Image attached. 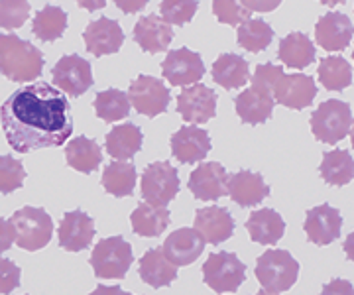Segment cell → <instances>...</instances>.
<instances>
[{"label":"cell","mask_w":354,"mask_h":295,"mask_svg":"<svg viewBox=\"0 0 354 295\" xmlns=\"http://www.w3.org/2000/svg\"><path fill=\"white\" fill-rule=\"evenodd\" d=\"M0 124L18 154L57 148L73 134V113L64 93L46 81L22 85L0 106Z\"/></svg>","instance_id":"6da1fadb"},{"label":"cell","mask_w":354,"mask_h":295,"mask_svg":"<svg viewBox=\"0 0 354 295\" xmlns=\"http://www.w3.org/2000/svg\"><path fill=\"white\" fill-rule=\"evenodd\" d=\"M44 71V53L32 41L0 34V75L14 83H32Z\"/></svg>","instance_id":"7a4b0ae2"},{"label":"cell","mask_w":354,"mask_h":295,"mask_svg":"<svg viewBox=\"0 0 354 295\" xmlns=\"http://www.w3.org/2000/svg\"><path fill=\"white\" fill-rule=\"evenodd\" d=\"M256 280L260 285L274 292V294H281L291 289L297 278H299V262L291 256L288 250H266L262 256L256 260Z\"/></svg>","instance_id":"3957f363"},{"label":"cell","mask_w":354,"mask_h":295,"mask_svg":"<svg viewBox=\"0 0 354 295\" xmlns=\"http://www.w3.org/2000/svg\"><path fill=\"white\" fill-rule=\"evenodd\" d=\"M91 268L101 280H122L134 262L132 246L122 236L102 238L91 252Z\"/></svg>","instance_id":"277c9868"},{"label":"cell","mask_w":354,"mask_h":295,"mask_svg":"<svg viewBox=\"0 0 354 295\" xmlns=\"http://www.w3.org/2000/svg\"><path fill=\"white\" fill-rule=\"evenodd\" d=\"M351 126H353L351 104L339 99L323 101L311 115V132L323 144H330V146L339 144L342 138H346Z\"/></svg>","instance_id":"5b68a950"},{"label":"cell","mask_w":354,"mask_h":295,"mask_svg":"<svg viewBox=\"0 0 354 295\" xmlns=\"http://www.w3.org/2000/svg\"><path fill=\"white\" fill-rule=\"evenodd\" d=\"M10 222L16 231V244L22 250H41L53 236V220L48 211L38 207H22L10 217Z\"/></svg>","instance_id":"8992f818"},{"label":"cell","mask_w":354,"mask_h":295,"mask_svg":"<svg viewBox=\"0 0 354 295\" xmlns=\"http://www.w3.org/2000/svg\"><path fill=\"white\" fill-rule=\"evenodd\" d=\"M203 280L216 292H236L246 280V266L232 252H213L203 264Z\"/></svg>","instance_id":"52a82bcc"},{"label":"cell","mask_w":354,"mask_h":295,"mask_svg":"<svg viewBox=\"0 0 354 295\" xmlns=\"http://www.w3.org/2000/svg\"><path fill=\"white\" fill-rule=\"evenodd\" d=\"M140 193L146 203L156 207L169 205L179 193V175L169 162H156L142 171Z\"/></svg>","instance_id":"ba28073f"},{"label":"cell","mask_w":354,"mask_h":295,"mask_svg":"<svg viewBox=\"0 0 354 295\" xmlns=\"http://www.w3.org/2000/svg\"><path fill=\"white\" fill-rule=\"evenodd\" d=\"M128 99L140 115L153 118L167 111L171 93L165 87L162 79L152 77V75H140L130 83Z\"/></svg>","instance_id":"9c48e42d"},{"label":"cell","mask_w":354,"mask_h":295,"mask_svg":"<svg viewBox=\"0 0 354 295\" xmlns=\"http://www.w3.org/2000/svg\"><path fill=\"white\" fill-rule=\"evenodd\" d=\"M51 81L55 85V89H59L69 97H81L85 95L95 79H93V71H91V64L87 59L79 57L77 53L71 55H64L55 67L51 69Z\"/></svg>","instance_id":"30bf717a"},{"label":"cell","mask_w":354,"mask_h":295,"mask_svg":"<svg viewBox=\"0 0 354 295\" xmlns=\"http://www.w3.org/2000/svg\"><path fill=\"white\" fill-rule=\"evenodd\" d=\"M162 75L176 87H187L199 83L205 75V64L197 52L181 48L165 55L162 64Z\"/></svg>","instance_id":"8fae6325"},{"label":"cell","mask_w":354,"mask_h":295,"mask_svg":"<svg viewBox=\"0 0 354 295\" xmlns=\"http://www.w3.org/2000/svg\"><path fill=\"white\" fill-rule=\"evenodd\" d=\"M177 113L189 124H205L216 115V93L205 85H191L177 97Z\"/></svg>","instance_id":"7c38bea8"},{"label":"cell","mask_w":354,"mask_h":295,"mask_svg":"<svg viewBox=\"0 0 354 295\" xmlns=\"http://www.w3.org/2000/svg\"><path fill=\"white\" fill-rule=\"evenodd\" d=\"M315 97V81L305 73H283L274 89V101L291 111H301L311 106Z\"/></svg>","instance_id":"4fadbf2b"},{"label":"cell","mask_w":354,"mask_h":295,"mask_svg":"<svg viewBox=\"0 0 354 295\" xmlns=\"http://www.w3.org/2000/svg\"><path fill=\"white\" fill-rule=\"evenodd\" d=\"M304 229L309 242L317 246H327L341 236L342 215L339 213V209L323 203L307 211Z\"/></svg>","instance_id":"5bb4252c"},{"label":"cell","mask_w":354,"mask_h":295,"mask_svg":"<svg viewBox=\"0 0 354 295\" xmlns=\"http://www.w3.org/2000/svg\"><path fill=\"white\" fill-rule=\"evenodd\" d=\"M228 173L218 162L199 164L191 171L189 191L199 201H218L227 193Z\"/></svg>","instance_id":"9a60e30c"},{"label":"cell","mask_w":354,"mask_h":295,"mask_svg":"<svg viewBox=\"0 0 354 295\" xmlns=\"http://www.w3.org/2000/svg\"><path fill=\"white\" fill-rule=\"evenodd\" d=\"M354 38V24L342 12H329L319 18L315 26V41L325 52H342Z\"/></svg>","instance_id":"2e32d148"},{"label":"cell","mask_w":354,"mask_h":295,"mask_svg":"<svg viewBox=\"0 0 354 295\" xmlns=\"http://www.w3.org/2000/svg\"><path fill=\"white\" fill-rule=\"evenodd\" d=\"M83 39H85L87 52L93 53L95 57H101V55L116 53L122 48L124 32L116 20L102 16L99 20L88 22V26L83 32Z\"/></svg>","instance_id":"e0dca14e"},{"label":"cell","mask_w":354,"mask_h":295,"mask_svg":"<svg viewBox=\"0 0 354 295\" xmlns=\"http://www.w3.org/2000/svg\"><path fill=\"white\" fill-rule=\"evenodd\" d=\"M59 246L67 252L87 250L95 238V220L83 211H67L59 225Z\"/></svg>","instance_id":"ac0fdd59"},{"label":"cell","mask_w":354,"mask_h":295,"mask_svg":"<svg viewBox=\"0 0 354 295\" xmlns=\"http://www.w3.org/2000/svg\"><path fill=\"white\" fill-rule=\"evenodd\" d=\"M211 152L209 132L197 126H181L171 136V154L179 164H197Z\"/></svg>","instance_id":"d6986e66"},{"label":"cell","mask_w":354,"mask_h":295,"mask_svg":"<svg viewBox=\"0 0 354 295\" xmlns=\"http://www.w3.org/2000/svg\"><path fill=\"white\" fill-rule=\"evenodd\" d=\"M227 193L230 199L241 207L260 205L270 195V185L266 183L260 173H252L248 169H241L228 175Z\"/></svg>","instance_id":"ffe728a7"},{"label":"cell","mask_w":354,"mask_h":295,"mask_svg":"<svg viewBox=\"0 0 354 295\" xmlns=\"http://www.w3.org/2000/svg\"><path fill=\"white\" fill-rule=\"evenodd\" d=\"M162 250L174 266H189L203 254L205 240L195 229H177L165 238Z\"/></svg>","instance_id":"44dd1931"},{"label":"cell","mask_w":354,"mask_h":295,"mask_svg":"<svg viewBox=\"0 0 354 295\" xmlns=\"http://www.w3.org/2000/svg\"><path fill=\"white\" fill-rule=\"evenodd\" d=\"M195 231L209 244H221L228 240L234 232V218L225 207H205L195 215Z\"/></svg>","instance_id":"7402d4cb"},{"label":"cell","mask_w":354,"mask_h":295,"mask_svg":"<svg viewBox=\"0 0 354 295\" xmlns=\"http://www.w3.org/2000/svg\"><path fill=\"white\" fill-rule=\"evenodd\" d=\"M171 39H174V30L158 14H148V16L140 18L134 26V41L144 52H165L169 48Z\"/></svg>","instance_id":"603a6c76"},{"label":"cell","mask_w":354,"mask_h":295,"mask_svg":"<svg viewBox=\"0 0 354 295\" xmlns=\"http://www.w3.org/2000/svg\"><path fill=\"white\" fill-rule=\"evenodd\" d=\"M274 95L266 93L260 89H244L234 99V108L236 115L241 116V120L244 124H262L266 122L272 113H274Z\"/></svg>","instance_id":"cb8c5ba5"},{"label":"cell","mask_w":354,"mask_h":295,"mask_svg":"<svg viewBox=\"0 0 354 295\" xmlns=\"http://www.w3.org/2000/svg\"><path fill=\"white\" fill-rule=\"evenodd\" d=\"M138 274L142 282L152 285L153 289H160V287H165V285L176 282L177 266H174L165 258L162 248H150L144 256L140 258Z\"/></svg>","instance_id":"d4e9b609"},{"label":"cell","mask_w":354,"mask_h":295,"mask_svg":"<svg viewBox=\"0 0 354 295\" xmlns=\"http://www.w3.org/2000/svg\"><path fill=\"white\" fill-rule=\"evenodd\" d=\"M142 144H144V134L132 122L114 126L104 138V148L109 155L114 160H124V162L138 154L142 150Z\"/></svg>","instance_id":"484cf974"},{"label":"cell","mask_w":354,"mask_h":295,"mask_svg":"<svg viewBox=\"0 0 354 295\" xmlns=\"http://www.w3.org/2000/svg\"><path fill=\"white\" fill-rule=\"evenodd\" d=\"M211 75L216 85L227 91L241 89L250 79V65L236 53H223L211 67Z\"/></svg>","instance_id":"4316f807"},{"label":"cell","mask_w":354,"mask_h":295,"mask_svg":"<svg viewBox=\"0 0 354 295\" xmlns=\"http://www.w3.org/2000/svg\"><path fill=\"white\" fill-rule=\"evenodd\" d=\"M246 231L254 242L258 244H276L283 238L286 222L274 209H260L254 211L250 218L246 220Z\"/></svg>","instance_id":"83f0119b"},{"label":"cell","mask_w":354,"mask_h":295,"mask_svg":"<svg viewBox=\"0 0 354 295\" xmlns=\"http://www.w3.org/2000/svg\"><path fill=\"white\" fill-rule=\"evenodd\" d=\"M278 57L290 69H305L315 61V44L301 32H291L279 41Z\"/></svg>","instance_id":"f1b7e54d"},{"label":"cell","mask_w":354,"mask_h":295,"mask_svg":"<svg viewBox=\"0 0 354 295\" xmlns=\"http://www.w3.org/2000/svg\"><path fill=\"white\" fill-rule=\"evenodd\" d=\"M65 160L69 167L81 173H93L102 164V152L99 144L87 136H77L65 148Z\"/></svg>","instance_id":"f546056e"},{"label":"cell","mask_w":354,"mask_h":295,"mask_svg":"<svg viewBox=\"0 0 354 295\" xmlns=\"http://www.w3.org/2000/svg\"><path fill=\"white\" fill-rule=\"evenodd\" d=\"M130 222H132V231L138 236L153 238V236H160L169 227V211L165 207L140 203L134 209Z\"/></svg>","instance_id":"4dcf8cb0"},{"label":"cell","mask_w":354,"mask_h":295,"mask_svg":"<svg viewBox=\"0 0 354 295\" xmlns=\"http://www.w3.org/2000/svg\"><path fill=\"white\" fill-rule=\"evenodd\" d=\"M319 171H321V178L325 180V183L342 187L354 180V158L348 150L325 152Z\"/></svg>","instance_id":"1f68e13d"},{"label":"cell","mask_w":354,"mask_h":295,"mask_svg":"<svg viewBox=\"0 0 354 295\" xmlns=\"http://www.w3.org/2000/svg\"><path fill=\"white\" fill-rule=\"evenodd\" d=\"M136 167L130 162H113L102 171V187L114 197H128L136 187Z\"/></svg>","instance_id":"d6a6232c"},{"label":"cell","mask_w":354,"mask_h":295,"mask_svg":"<svg viewBox=\"0 0 354 295\" xmlns=\"http://www.w3.org/2000/svg\"><path fill=\"white\" fill-rule=\"evenodd\" d=\"M317 75L327 91H344L353 83V67L341 55H329L319 61Z\"/></svg>","instance_id":"836d02e7"},{"label":"cell","mask_w":354,"mask_h":295,"mask_svg":"<svg viewBox=\"0 0 354 295\" xmlns=\"http://www.w3.org/2000/svg\"><path fill=\"white\" fill-rule=\"evenodd\" d=\"M67 30V12L59 6H44L36 12L32 22L34 36L41 41H55Z\"/></svg>","instance_id":"e575fe53"},{"label":"cell","mask_w":354,"mask_h":295,"mask_svg":"<svg viewBox=\"0 0 354 295\" xmlns=\"http://www.w3.org/2000/svg\"><path fill=\"white\" fill-rule=\"evenodd\" d=\"M95 113L104 122H116L127 118L130 113V99L124 91L106 89L97 93L95 97Z\"/></svg>","instance_id":"d590c367"},{"label":"cell","mask_w":354,"mask_h":295,"mask_svg":"<svg viewBox=\"0 0 354 295\" xmlns=\"http://www.w3.org/2000/svg\"><path fill=\"white\" fill-rule=\"evenodd\" d=\"M239 46L246 52L260 53L272 44L274 39V30L264 20H246L239 26Z\"/></svg>","instance_id":"8d00e7d4"},{"label":"cell","mask_w":354,"mask_h":295,"mask_svg":"<svg viewBox=\"0 0 354 295\" xmlns=\"http://www.w3.org/2000/svg\"><path fill=\"white\" fill-rule=\"evenodd\" d=\"M199 8L197 0H162L160 16L169 26H183L193 20Z\"/></svg>","instance_id":"74e56055"},{"label":"cell","mask_w":354,"mask_h":295,"mask_svg":"<svg viewBox=\"0 0 354 295\" xmlns=\"http://www.w3.org/2000/svg\"><path fill=\"white\" fill-rule=\"evenodd\" d=\"M26 169L12 155H0V193L8 195L24 185Z\"/></svg>","instance_id":"f35d334b"},{"label":"cell","mask_w":354,"mask_h":295,"mask_svg":"<svg viewBox=\"0 0 354 295\" xmlns=\"http://www.w3.org/2000/svg\"><path fill=\"white\" fill-rule=\"evenodd\" d=\"M30 18L28 0H0V28L18 30Z\"/></svg>","instance_id":"ab89813d"},{"label":"cell","mask_w":354,"mask_h":295,"mask_svg":"<svg viewBox=\"0 0 354 295\" xmlns=\"http://www.w3.org/2000/svg\"><path fill=\"white\" fill-rule=\"evenodd\" d=\"M213 14L218 22L234 28L250 20V10L244 8L242 0H213Z\"/></svg>","instance_id":"60d3db41"},{"label":"cell","mask_w":354,"mask_h":295,"mask_svg":"<svg viewBox=\"0 0 354 295\" xmlns=\"http://www.w3.org/2000/svg\"><path fill=\"white\" fill-rule=\"evenodd\" d=\"M281 75H283V69L278 67V65H272V64L258 65L252 75V87L254 89L266 91V93L274 95V89H276V85H278V81Z\"/></svg>","instance_id":"b9f144b4"},{"label":"cell","mask_w":354,"mask_h":295,"mask_svg":"<svg viewBox=\"0 0 354 295\" xmlns=\"http://www.w3.org/2000/svg\"><path fill=\"white\" fill-rule=\"evenodd\" d=\"M20 274L22 272L12 260L0 258V295L12 294L14 289L20 285Z\"/></svg>","instance_id":"7bdbcfd3"},{"label":"cell","mask_w":354,"mask_h":295,"mask_svg":"<svg viewBox=\"0 0 354 295\" xmlns=\"http://www.w3.org/2000/svg\"><path fill=\"white\" fill-rule=\"evenodd\" d=\"M14 242H16V231L10 218H0V254L10 250Z\"/></svg>","instance_id":"ee69618b"},{"label":"cell","mask_w":354,"mask_h":295,"mask_svg":"<svg viewBox=\"0 0 354 295\" xmlns=\"http://www.w3.org/2000/svg\"><path fill=\"white\" fill-rule=\"evenodd\" d=\"M321 295H354V285L348 280L337 278V280H330L329 283L323 285Z\"/></svg>","instance_id":"f6af8a7d"},{"label":"cell","mask_w":354,"mask_h":295,"mask_svg":"<svg viewBox=\"0 0 354 295\" xmlns=\"http://www.w3.org/2000/svg\"><path fill=\"white\" fill-rule=\"evenodd\" d=\"M242 4L250 12H274L281 0H242Z\"/></svg>","instance_id":"bcb514c9"},{"label":"cell","mask_w":354,"mask_h":295,"mask_svg":"<svg viewBox=\"0 0 354 295\" xmlns=\"http://www.w3.org/2000/svg\"><path fill=\"white\" fill-rule=\"evenodd\" d=\"M114 4L124 14H136L142 8H146L148 0H114Z\"/></svg>","instance_id":"7dc6e473"},{"label":"cell","mask_w":354,"mask_h":295,"mask_svg":"<svg viewBox=\"0 0 354 295\" xmlns=\"http://www.w3.org/2000/svg\"><path fill=\"white\" fill-rule=\"evenodd\" d=\"M81 8H85L88 12H95V10H101L106 6V0H75Z\"/></svg>","instance_id":"c3c4849f"},{"label":"cell","mask_w":354,"mask_h":295,"mask_svg":"<svg viewBox=\"0 0 354 295\" xmlns=\"http://www.w3.org/2000/svg\"><path fill=\"white\" fill-rule=\"evenodd\" d=\"M88 295H127V292L124 289H120L118 285H97L95 287V292Z\"/></svg>","instance_id":"681fc988"},{"label":"cell","mask_w":354,"mask_h":295,"mask_svg":"<svg viewBox=\"0 0 354 295\" xmlns=\"http://www.w3.org/2000/svg\"><path fill=\"white\" fill-rule=\"evenodd\" d=\"M342 248H344L346 258H348L351 262H354V232H351V234L346 236V240L342 242Z\"/></svg>","instance_id":"f907efd6"},{"label":"cell","mask_w":354,"mask_h":295,"mask_svg":"<svg viewBox=\"0 0 354 295\" xmlns=\"http://www.w3.org/2000/svg\"><path fill=\"white\" fill-rule=\"evenodd\" d=\"M321 4H325V6H337V4H342V2H346V0H319Z\"/></svg>","instance_id":"816d5d0a"},{"label":"cell","mask_w":354,"mask_h":295,"mask_svg":"<svg viewBox=\"0 0 354 295\" xmlns=\"http://www.w3.org/2000/svg\"><path fill=\"white\" fill-rule=\"evenodd\" d=\"M254 295H279V294H274V292H268V289H260L258 294H254Z\"/></svg>","instance_id":"f5cc1de1"},{"label":"cell","mask_w":354,"mask_h":295,"mask_svg":"<svg viewBox=\"0 0 354 295\" xmlns=\"http://www.w3.org/2000/svg\"><path fill=\"white\" fill-rule=\"evenodd\" d=\"M348 134H351V142H353V148H354V120H353V126H351V132H348Z\"/></svg>","instance_id":"db71d44e"},{"label":"cell","mask_w":354,"mask_h":295,"mask_svg":"<svg viewBox=\"0 0 354 295\" xmlns=\"http://www.w3.org/2000/svg\"><path fill=\"white\" fill-rule=\"evenodd\" d=\"M127 295H134V294H128V292H127Z\"/></svg>","instance_id":"11a10c76"},{"label":"cell","mask_w":354,"mask_h":295,"mask_svg":"<svg viewBox=\"0 0 354 295\" xmlns=\"http://www.w3.org/2000/svg\"><path fill=\"white\" fill-rule=\"evenodd\" d=\"M353 59H354V52H353Z\"/></svg>","instance_id":"9f6ffc18"}]
</instances>
